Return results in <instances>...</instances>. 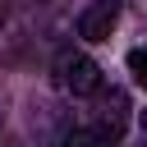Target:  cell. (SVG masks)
Instances as JSON below:
<instances>
[{"label": "cell", "instance_id": "7", "mask_svg": "<svg viewBox=\"0 0 147 147\" xmlns=\"http://www.w3.org/2000/svg\"><path fill=\"white\" fill-rule=\"evenodd\" d=\"M142 133H147V110H142Z\"/></svg>", "mask_w": 147, "mask_h": 147}, {"label": "cell", "instance_id": "4", "mask_svg": "<svg viewBox=\"0 0 147 147\" xmlns=\"http://www.w3.org/2000/svg\"><path fill=\"white\" fill-rule=\"evenodd\" d=\"M60 147H115V142H110V138H101L92 124H83V119H78V124H64V129H60Z\"/></svg>", "mask_w": 147, "mask_h": 147}, {"label": "cell", "instance_id": "8", "mask_svg": "<svg viewBox=\"0 0 147 147\" xmlns=\"http://www.w3.org/2000/svg\"><path fill=\"white\" fill-rule=\"evenodd\" d=\"M0 133H5V115H0Z\"/></svg>", "mask_w": 147, "mask_h": 147}, {"label": "cell", "instance_id": "2", "mask_svg": "<svg viewBox=\"0 0 147 147\" xmlns=\"http://www.w3.org/2000/svg\"><path fill=\"white\" fill-rule=\"evenodd\" d=\"M87 101H92V106H87V119H83V124H92L101 138L119 142V138H124V129H129V119H133V110H129V92H124V87H106V83H101Z\"/></svg>", "mask_w": 147, "mask_h": 147}, {"label": "cell", "instance_id": "5", "mask_svg": "<svg viewBox=\"0 0 147 147\" xmlns=\"http://www.w3.org/2000/svg\"><path fill=\"white\" fill-rule=\"evenodd\" d=\"M129 74H133L138 87H147V46H133L129 51Z\"/></svg>", "mask_w": 147, "mask_h": 147}, {"label": "cell", "instance_id": "10", "mask_svg": "<svg viewBox=\"0 0 147 147\" xmlns=\"http://www.w3.org/2000/svg\"><path fill=\"white\" fill-rule=\"evenodd\" d=\"M142 147H147V142H142Z\"/></svg>", "mask_w": 147, "mask_h": 147}, {"label": "cell", "instance_id": "3", "mask_svg": "<svg viewBox=\"0 0 147 147\" xmlns=\"http://www.w3.org/2000/svg\"><path fill=\"white\" fill-rule=\"evenodd\" d=\"M119 14H124V0H92V5L78 14V37L92 41V46H96V41H110Z\"/></svg>", "mask_w": 147, "mask_h": 147}, {"label": "cell", "instance_id": "6", "mask_svg": "<svg viewBox=\"0 0 147 147\" xmlns=\"http://www.w3.org/2000/svg\"><path fill=\"white\" fill-rule=\"evenodd\" d=\"M0 23H5V0H0Z\"/></svg>", "mask_w": 147, "mask_h": 147}, {"label": "cell", "instance_id": "1", "mask_svg": "<svg viewBox=\"0 0 147 147\" xmlns=\"http://www.w3.org/2000/svg\"><path fill=\"white\" fill-rule=\"evenodd\" d=\"M51 83H55V92H64V96H74V101H87L106 78H101V64H96L87 51L64 46V51L51 60Z\"/></svg>", "mask_w": 147, "mask_h": 147}, {"label": "cell", "instance_id": "9", "mask_svg": "<svg viewBox=\"0 0 147 147\" xmlns=\"http://www.w3.org/2000/svg\"><path fill=\"white\" fill-rule=\"evenodd\" d=\"M0 147H18V142H0Z\"/></svg>", "mask_w": 147, "mask_h": 147}]
</instances>
